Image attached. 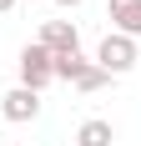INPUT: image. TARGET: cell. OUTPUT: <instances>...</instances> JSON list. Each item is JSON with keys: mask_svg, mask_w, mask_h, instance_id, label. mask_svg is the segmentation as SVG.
I'll return each instance as SVG.
<instances>
[{"mask_svg": "<svg viewBox=\"0 0 141 146\" xmlns=\"http://www.w3.org/2000/svg\"><path fill=\"white\" fill-rule=\"evenodd\" d=\"M111 81H116V76H106V71L96 66V60H91V66H86L81 76H76V86H70V91H81V96H91V91H106Z\"/></svg>", "mask_w": 141, "mask_h": 146, "instance_id": "52a82bcc", "label": "cell"}, {"mask_svg": "<svg viewBox=\"0 0 141 146\" xmlns=\"http://www.w3.org/2000/svg\"><path fill=\"white\" fill-rule=\"evenodd\" d=\"M15 5H20V0H0V15H10V10H15Z\"/></svg>", "mask_w": 141, "mask_h": 146, "instance_id": "9c48e42d", "label": "cell"}, {"mask_svg": "<svg viewBox=\"0 0 141 146\" xmlns=\"http://www.w3.org/2000/svg\"><path fill=\"white\" fill-rule=\"evenodd\" d=\"M86 66H91V60H86L81 50H76V56H56V81H70V86H76V76H81Z\"/></svg>", "mask_w": 141, "mask_h": 146, "instance_id": "ba28073f", "label": "cell"}, {"mask_svg": "<svg viewBox=\"0 0 141 146\" xmlns=\"http://www.w3.org/2000/svg\"><path fill=\"white\" fill-rule=\"evenodd\" d=\"M35 40H41L51 56H76V50H81V30H76V20H45Z\"/></svg>", "mask_w": 141, "mask_h": 146, "instance_id": "277c9868", "label": "cell"}, {"mask_svg": "<svg viewBox=\"0 0 141 146\" xmlns=\"http://www.w3.org/2000/svg\"><path fill=\"white\" fill-rule=\"evenodd\" d=\"M136 60H141V50H136V40H131V35L106 30V40L96 45V66H101L106 76H126V71H136Z\"/></svg>", "mask_w": 141, "mask_h": 146, "instance_id": "7a4b0ae2", "label": "cell"}, {"mask_svg": "<svg viewBox=\"0 0 141 146\" xmlns=\"http://www.w3.org/2000/svg\"><path fill=\"white\" fill-rule=\"evenodd\" d=\"M15 71H20V86H25V91H45L51 81H56V56H51L41 40H30V45H20Z\"/></svg>", "mask_w": 141, "mask_h": 146, "instance_id": "6da1fadb", "label": "cell"}, {"mask_svg": "<svg viewBox=\"0 0 141 146\" xmlns=\"http://www.w3.org/2000/svg\"><path fill=\"white\" fill-rule=\"evenodd\" d=\"M106 20H111L116 35L141 40V0H106Z\"/></svg>", "mask_w": 141, "mask_h": 146, "instance_id": "5b68a950", "label": "cell"}, {"mask_svg": "<svg viewBox=\"0 0 141 146\" xmlns=\"http://www.w3.org/2000/svg\"><path fill=\"white\" fill-rule=\"evenodd\" d=\"M0 116L15 121V126H25V121L41 116V91H25V86H10L0 96Z\"/></svg>", "mask_w": 141, "mask_h": 146, "instance_id": "3957f363", "label": "cell"}, {"mask_svg": "<svg viewBox=\"0 0 141 146\" xmlns=\"http://www.w3.org/2000/svg\"><path fill=\"white\" fill-rule=\"evenodd\" d=\"M76 146H116V126H111V121H101V116L81 121V131H76Z\"/></svg>", "mask_w": 141, "mask_h": 146, "instance_id": "8992f818", "label": "cell"}, {"mask_svg": "<svg viewBox=\"0 0 141 146\" xmlns=\"http://www.w3.org/2000/svg\"><path fill=\"white\" fill-rule=\"evenodd\" d=\"M56 5H61V10H76V5H81V0H56Z\"/></svg>", "mask_w": 141, "mask_h": 146, "instance_id": "30bf717a", "label": "cell"}]
</instances>
